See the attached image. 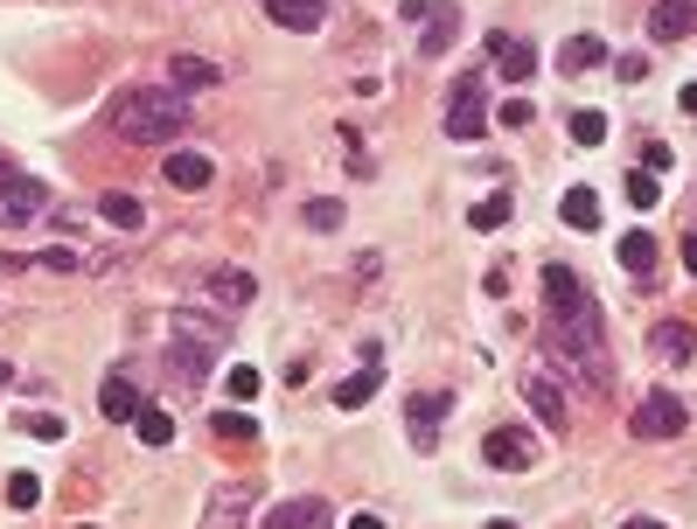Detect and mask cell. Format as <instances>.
<instances>
[{
  "label": "cell",
  "instance_id": "obj_16",
  "mask_svg": "<svg viewBox=\"0 0 697 529\" xmlns=\"http://www.w3.org/2000/svg\"><path fill=\"white\" fill-rule=\"evenodd\" d=\"M175 335H182V341H202V349H223V341H230V321H223V313H210V307H182V313H175Z\"/></svg>",
  "mask_w": 697,
  "mask_h": 529
},
{
  "label": "cell",
  "instance_id": "obj_34",
  "mask_svg": "<svg viewBox=\"0 0 697 529\" xmlns=\"http://www.w3.org/2000/svg\"><path fill=\"white\" fill-rule=\"evenodd\" d=\"M223 383H230V397H238V405H251V397H258V369H245V362H238Z\"/></svg>",
  "mask_w": 697,
  "mask_h": 529
},
{
  "label": "cell",
  "instance_id": "obj_32",
  "mask_svg": "<svg viewBox=\"0 0 697 529\" xmlns=\"http://www.w3.org/2000/svg\"><path fill=\"white\" fill-rule=\"evenodd\" d=\"M572 140L579 147H600L607 140V112H572Z\"/></svg>",
  "mask_w": 697,
  "mask_h": 529
},
{
  "label": "cell",
  "instance_id": "obj_11",
  "mask_svg": "<svg viewBox=\"0 0 697 529\" xmlns=\"http://www.w3.org/2000/svg\"><path fill=\"white\" fill-rule=\"evenodd\" d=\"M98 411H106L112 426H133V418L147 411V397H140V383L126 377V369H112V377H106V390H98Z\"/></svg>",
  "mask_w": 697,
  "mask_h": 529
},
{
  "label": "cell",
  "instance_id": "obj_47",
  "mask_svg": "<svg viewBox=\"0 0 697 529\" xmlns=\"http://www.w3.org/2000/svg\"><path fill=\"white\" fill-rule=\"evenodd\" d=\"M77 529H98V522H77Z\"/></svg>",
  "mask_w": 697,
  "mask_h": 529
},
{
  "label": "cell",
  "instance_id": "obj_9",
  "mask_svg": "<svg viewBox=\"0 0 697 529\" xmlns=\"http://www.w3.org/2000/svg\"><path fill=\"white\" fill-rule=\"evenodd\" d=\"M168 84L182 91V98H202V91H217V84H223V63L189 57V49H175V57H168Z\"/></svg>",
  "mask_w": 697,
  "mask_h": 529
},
{
  "label": "cell",
  "instance_id": "obj_31",
  "mask_svg": "<svg viewBox=\"0 0 697 529\" xmlns=\"http://www.w3.org/2000/svg\"><path fill=\"white\" fill-rule=\"evenodd\" d=\"M36 501H42L36 473H8V509H36Z\"/></svg>",
  "mask_w": 697,
  "mask_h": 529
},
{
  "label": "cell",
  "instance_id": "obj_29",
  "mask_svg": "<svg viewBox=\"0 0 697 529\" xmlns=\"http://www.w3.org/2000/svg\"><path fill=\"white\" fill-rule=\"evenodd\" d=\"M300 217H307V230H342V202H335V196H315Z\"/></svg>",
  "mask_w": 697,
  "mask_h": 529
},
{
  "label": "cell",
  "instance_id": "obj_23",
  "mask_svg": "<svg viewBox=\"0 0 697 529\" xmlns=\"http://www.w3.org/2000/svg\"><path fill=\"white\" fill-rule=\"evenodd\" d=\"M377 383H384V369H377V362H364L356 377H342V383H335V405H342V411H364L370 397H377Z\"/></svg>",
  "mask_w": 697,
  "mask_h": 529
},
{
  "label": "cell",
  "instance_id": "obj_44",
  "mask_svg": "<svg viewBox=\"0 0 697 529\" xmlns=\"http://www.w3.org/2000/svg\"><path fill=\"white\" fill-rule=\"evenodd\" d=\"M481 529H516V522H502V516H496V522H481Z\"/></svg>",
  "mask_w": 697,
  "mask_h": 529
},
{
  "label": "cell",
  "instance_id": "obj_22",
  "mask_svg": "<svg viewBox=\"0 0 697 529\" xmlns=\"http://www.w3.org/2000/svg\"><path fill=\"white\" fill-rule=\"evenodd\" d=\"M98 217H106L112 230L133 237V230L147 223V202H140V196H126V189H112V196H98Z\"/></svg>",
  "mask_w": 697,
  "mask_h": 529
},
{
  "label": "cell",
  "instance_id": "obj_39",
  "mask_svg": "<svg viewBox=\"0 0 697 529\" xmlns=\"http://www.w3.org/2000/svg\"><path fill=\"white\" fill-rule=\"evenodd\" d=\"M21 432H29V439H63V426H57V418H29Z\"/></svg>",
  "mask_w": 697,
  "mask_h": 529
},
{
  "label": "cell",
  "instance_id": "obj_30",
  "mask_svg": "<svg viewBox=\"0 0 697 529\" xmlns=\"http://www.w3.org/2000/svg\"><path fill=\"white\" fill-rule=\"evenodd\" d=\"M468 223H475V230H502V223H509V196L475 202V209H468Z\"/></svg>",
  "mask_w": 697,
  "mask_h": 529
},
{
  "label": "cell",
  "instance_id": "obj_2",
  "mask_svg": "<svg viewBox=\"0 0 697 529\" xmlns=\"http://www.w3.org/2000/svg\"><path fill=\"white\" fill-rule=\"evenodd\" d=\"M189 119H196V104L175 91V84H133V91H119V104H112V126H119L133 147H168V140H182Z\"/></svg>",
  "mask_w": 697,
  "mask_h": 529
},
{
  "label": "cell",
  "instance_id": "obj_25",
  "mask_svg": "<svg viewBox=\"0 0 697 529\" xmlns=\"http://www.w3.org/2000/svg\"><path fill=\"white\" fill-rule=\"evenodd\" d=\"M656 258H663V251H656L649 230H628V237H621V264H628L635 279H656Z\"/></svg>",
  "mask_w": 697,
  "mask_h": 529
},
{
  "label": "cell",
  "instance_id": "obj_36",
  "mask_svg": "<svg viewBox=\"0 0 697 529\" xmlns=\"http://www.w3.org/2000/svg\"><path fill=\"white\" fill-rule=\"evenodd\" d=\"M614 77H621V84H641V77H649V57H614Z\"/></svg>",
  "mask_w": 697,
  "mask_h": 529
},
{
  "label": "cell",
  "instance_id": "obj_10",
  "mask_svg": "<svg viewBox=\"0 0 697 529\" xmlns=\"http://www.w3.org/2000/svg\"><path fill=\"white\" fill-rule=\"evenodd\" d=\"M202 286H210V300L230 307V313H245V307L258 300V279L245 272V264H210V272H202Z\"/></svg>",
  "mask_w": 697,
  "mask_h": 529
},
{
  "label": "cell",
  "instance_id": "obj_12",
  "mask_svg": "<svg viewBox=\"0 0 697 529\" xmlns=\"http://www.w3.org/2000/svg\"><path fill=\"white\" fill-rule=\"evenodd\" d=\"M649 36L656 42H690L697 36V0H656L649 8Z\"/></svg>",
  "mask_w": 697,
  "mask_h": 529
},
{
  "label": "cell",
  "instance_id": "obj_15",
  "mask_svg": "<svg viewBox=\"0 0 697 529\" xmlns=\"http://www.w3.org/2000/svg\"><path fill=\"white\" fill-rule=\"evenodd\" d=\"M210 356H217V349H202V341H182V335H175V341H168V377L182 383V390H196L202 377H210Z\"/></svg>",
  "mask_w": 697,
  "mask_h": 529
},
{
  "label": "cell",
  "instance_id": "obj_21",
  "mask_svg": "<svg viewBox=\"0 0 697 529\" xmlns=\"http://www.w3.org/2000/svg\"><path fill=\"white\" fill-rule=\"evenodd\" d=\"M460 36V8H432L426 14V36H419V57H447Z\"/></svg>",
  "mask_w": 697,
  "mask_h": 529
},
{
  "label": "cell",
  "instance_id": "obj_13",
  "mask_svg": "<svg viewBox=\"0 0 697 529\" xmlns=\"http://www.w3.org/2000/svg\"><path fill=\"white\" fill-rule=\"evenodd\" d=\"M266 529H335V509L321 495H300V501H279L266 516Z\"/></svg>",
  "mask_w": 697,
  "mask_h": 529
},
{
  "label": "cell",
  "instance_id": "obj_35",
  "mask_svg": "<svg viewBox=\"0 0 697 529\" xmlns=\"http://www.w3.org/2000/svg\"><path fill=\"white\" fill-rule=\"evenodd\" d=\"M77 258H84V251H77V244H63V251H42L36 264H42V272H77Z\"/></svg>",
  "mask_w": 697,
  "mask_h": 529
},
{
  "label": "cell",
  "instance_id": "obj_3",
  "mask_svg": "<svg viewBox=\"0 0 697 529\" xmlns=\"http://www.w3.org/2000/svg\"><path fill=\"white\" fill-rule=\"evenodd\" d=\"M628 432L641 439V446H663V439H677V432H690V405L677 390H649L641 405L628 411Z\"/></svg>",
  "mask_w": 697,
  "mask_h": 529
},
{
  "label": "cell",
  "instance_id": "obj_5",
  "mask_svg": "<svg viewBox=\"0 0 697 529\" xmlns=\"http://www.w3.org/2000/svg\"><path fill=\"white\" fill-rule=\"evenodd\" d=\"M454 397L447 390H419L405 405V432H411V453H440V426H447Z\"/></svg>",
  "mask_w": 697,
  "mask_h": 529
},
{
  "label": "cell",
  "instance_id": "obj_14",
  "mask_svg": "<svg viewBox=\"0 0 697 529\" xmlns=\"http://www.w3.org/2000/svg\"><path fill=\"white\" fill-rule=\"evenodd\" d=\"M488 57H496V70L509 77V84H524V77L537 70V49H530L524 36H509V29H496V36H488Z\"/></svg>",
  "mask_w": 697,
  "mask_h": 529
},
{
  "label": "cell",
  "instance_id": "obj_41",
  "mask_svg": "<svg viewBox=\"0 0 697 529\" xmlns=\"http://www.w3.org/2000/svg\"><path fill=\"white\" fill-rule=\"evenodd\" d=\"M621 529H669V522H656V516H628Z\"/></svg>",
  "mask_w": 697,
  "mask_h": 529
},
{
  "label": "cell",
  "instance_id": "obj_19",
  "mask_svg": "<svg viewBox=\"0 0 697 529\" xmlns=\"http://www.w3.org/2000/svg\"><path fill=\"white\" fill-rule=\"evenodd\" d=\"M481 460L502 467V473H524V467H530V439H516L509 426H496V432L481 439Z\"/></svg>",
  "mask_w": 697,
  "mask_h": 529
},
{
  "label": "cell",
  "instance_id": "obj_45",
  "mask_svg": "<svg viewBox=\"0 0 697 529\" xmlns=\"http://www.w3.org/2000/svg\"><path fill=\"white\" fill-rule=\"evenodd\" d=\"M8 377H14V369H8V362H0V390H8Z\"/></svg>",
  "mask_w": 697,
  "mask_h": 529
},
{
  "label": "cell",
  "instance_id": "obj_20",
  "mask_svg": "<svg viewBox=\"0 0 697 529\" xmlns=\"http://www.w3.org/2000/svg\"><path fill=\"white\" fill-rule=\"evenodd\" d=\"M161 174H168V189H210L217 168H210V153H189L182 147V153H168V161H161Z\"/></svg>",
  "mask_w": 697,
  "mask_h": 529
},
{
  "label": "cell",
  "instance_id": "obj_43",
  "mask_svg": "<svg viewBox=\"0 0 697 529\" xmlns=\"http://www.w3.org/2000/svg\"><path fill=\"white\" fill-rule=\"evenodd\" d=\"M684 112H697V84H684Z\"/></svg>",
  "mask_w": 697,
  "mask_h": 529
},
{
  "label": "cell",
  "instance_id": "obj_17",
  "mask_svg": "<svg viewBox=\"0 0 697 529\" xmlns=\"http://www.w3.org/2000/svg\"><path fill=\"white\" fill-rule=\"evenodd\" d=\"M649 349H656V362H690L697 356V328L690 321H656L649 328Z\"/></svg>",
  "mask_w": 697,
  "mask_h": 529
},
{
  "label": "cell",
  "instance_id": "obj_33",
  "mask_svg": "<svg viewBox=\"0 0 697 529\" xmlns=\"http://www.w3.org/2000/svg\"><path fill=\"white\" fill-rule=\"evenodd\" d=\"M628 202H635V209H656V174H649V168L628 174Z\"/></svg>",
  "mask_w": 697,
  "mask_h": 529
},
{
  "label": "cell",
  "instance_id": "obj_24",
  "mask_svg": "<svg viewBox=\"0 0 697 529\" xmlns=\"http://www.w3.org/2000/svg\"><path fill=\"white\" fill-rule=\"evenodd\" d=\"M593 63H607V42H600V36H572V42L558 49V70H565V77H579V70H593Z\"/></svg>",
  "mask_w": 697,
  "mask_h": 529
},
{
  "label": "cell",
  "instance_id": "obj_8",
  "mask_svg": "<svg viewBox=\"0 0 697 529\" xmlns=\"http://www.w3.org/2000/svg\"><path fill=\"white\" fill-rule=\"evenodd\" d=\"M42 209H49L42 181H29V174H8V181H0V230H29Z\"/></svg>",
  "mask_w": 697,
  "mask_h": 529
},
{
  "label": "cell",
  "instance_id": "obj_6",
  "mask_svg": "<svg viewBox=\"0 0 697 529\" xmlns=\"http://www.w3.org/2000/svg\"><path fill=\"white\" fill-rule=\"evenodd\" d=\"M447 140H481V126H488V104H481V77H460V84L447 91Z\"/></svg>",
  "mask_w": 697,
  "mask_h": 529
},
{
  "label": "cell",
  "instance_id": "obj_42",
  "mask_svg": "<svg viewBox=\"0 0 697 529\" xmlns=\"http://www.w3.org/2000/svg\"><path fill=\"white\" fill-rule=\"evenodd\" d=\"M349 529H384V516H349Z\"/></svg>",
  "mask_w": 697,
  "mask_h": 529
},
{
  "label": "cell",
  "instance_id": "obj_28",
  "mask_svg": "<svg viewBox=\"0 0 697 529\" xmlns=\"http://www.w3.org/2000/svg\"><path fill=\"white\" fill-rule=\"evenodd\" d=\"M133 432H140V439H147V446H168V439H175V418H168V411H161V405H147V411H140V418H133Z\"/></svg>",
  "mask_w": 697,
  "mask_h": 529
},
{
  "label": "cell",
  "instance_id": "obj_1",
  "mask_svg": "<svg viewBox=\"0 0 697 529\" xmlns=\"http://www.w3.org/2000/svg\"><path fill=\"white\" fill-rule=\"evenodd\" d=\"M545 369L565 390L579 383L586 397L614 390V349H607V321H600V307H593V293L545 313Z\"/></svg>",
  "mask_w": 697,
  "mask_h": 529
},
{
  "label": "cell",
  "instance_id": "obj_40",
  "mask_svg": "<svg viewBox=\"0 0 697 529\" xmlns=\"http://www.w3.org/2000/svg\"><path fill=\"white\" fill-rule=\"evenodd\" d=\"M684 272H697V230H684Z\"/></svg>",
  "mask_w": 697,
  "mask_h": 529
},
{
  "label": "cell",
  "instance_id": "obj_27",
  "mask_svg": "<svg viewBox=\"0 0 697 529\" xmlns=\"http://www.w3.org/2000/svg\"><path fill=\"white\" fill-rule=\"evenodd\" d=\"M210 432H217V439L251 446V439H258V418H251V411H217V418H210Z\"/></svg>",
  "mask_w": 697,
  "mask_h": 529
},
{
  "label": "cell",
  "instance_id": "obj_4",
  "mask_svg": "<svg viewBox=\"0 0 697 529\" xmlns=\"http://www.w3.org/2000/svg\"><path fill=\"white\" fill-rule=\"evenodd\" d=\"M516 390H524V405H530L537 418H545V432H565V426H572V397H565V383L551 377L545 362L524 369V377H516Z\"/></svg>",
  "mask_w": 697,
  "mask_h": 529
},
{
  "label": "cell",
  "instance_id": "obj_46",
  "mask_svg": "<svg viewBox=\"0 0 697 529\" xmlns=\"http://www.w3.org/2000/svg\"><path fill=\"white\" fill-rule=\"evenodd\" d=\"M8 174H14V168H8V153H0V181H8Z\"/></svg>",
  "mask_w": 697,
  "mask_h": 529
},
{
  "label": "cell",
  "instance_id": "obj_38",
  "mask_svg": "<svg viewBox=\"0 0 697 529\" xmlns=\"http://www.w3.org/2000/svg\"><path fill=\"white\" fill-rule=\"evenodd\" d=\"M669 161H677V153H669V147H641V168H649V174H663Z\"/></svg>",
  "mask_w": 697,
  "mask_h": 529
},
{
  "label": "cell",
  "instance_id": "obj_18",
  "mask_svg": "<svg viewBox=\"0 0 697 529\" xmlns=\"http://www.w3.org/2000/svg\"><path fill=\"white\" fill-rule=\"evenodd\" d=\"M266 14L279 21V29H293V36H315L328 21V0H266Z\"/></svg>",
  "mask_w": 697,
  "mask_h": 529
},
{
  "label": "cell",
  "instance_id": "obj_7",
  "mask_svg": "<svg viewBox=\"0 0 697 529\" xmlns=\"http://www.w3.org/2000/svg\"><path fill=\"white\" fill-rule=\"evenodd\" d=\"M258 509V488L251 481H217L210 488V509H202V529H251Z\"/></svg>",
  "mask_w": 697,
  "mask_h": 529
},
{
  "label": "cell",
  "instance_id": "obj_26",
  "mask_svg": "<svg viewBox=\"0 0 697 529\" xmlns=\"http://www.w3.org/2000/svg\"><path fill=\"white\" fill-rule=\"evenodd\" d=\"M565 223H572V230H600V196H593V189H565Z\"/></svg>",
  "mask_w": 697,
  "mask_h": 529
},
{
  "label": "cell",
  "instance_id": "obj_37",
  "mask_svg": "<svg viewBox=\"0 0 697 529\" xmlns=\"http://www.w3.org/2000/svg\"><path fill=\"white\" fill-rule=\"evenodd\" d=\"M502 126H530V98H502Z\"/></svg>",
  "mask_w": 697,
  "mask_h": 529
}]
</instances>
